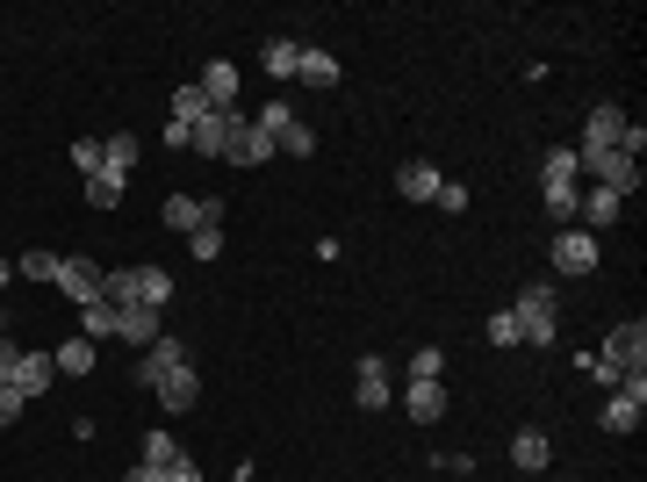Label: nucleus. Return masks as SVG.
Segmentation results:
<instances>
[{"label":"nucleus","mask_w":647,"mask_h":482,"mask_svg":"<svg viewBox=\"0 0 647 482\" xmlns=\"http://www.w3.org/2000/svg\"><path fill=\"white\" fill-rule=\"evenodd\" d=\"M273 152H289V158H309V152H317V138H309V122L295 116L289 130H281V138H273Z\"/></svg>","instance_id":"obj_32"},{"label":"nucleus","mask_w":647,"mask_h":482,"mask_svg":"<svg viewBox=\"0 0 647 482\" xmlns=\"http://www.w3.org/2000/svg\"><path fill=\"white\" fill-rule=\"evenodd\" d=\"M576 216H583L576 231H590V238H597L604 224H619V216H626V195H612V188H590V195H576Z\"/></svg>","instance_id":"obj_10"},{"label":"nucleus","mask_w":647,"mask_h":482,"mask_svg":"<svg viewBox=\"0 0 647 482\" xmlns=\"http://www.w3.org/2000/svg\"><path fill=\"white\" fill-rule=\"evenodd\" d=\"M209 116V94H202V86H173V122H188V130H195V122H202Z\"/></svg>","instance_id":"obj_25"},{"label":"nucleus","mask_w":647,"mask_h":482,"mask_svg":"<svg viewBox=\"0 0 647 482\" xmlns=\"http://www.w3.org/2000/svg\"><path fill=\"white\" fill-rule=\"evenodd\" d=\"M51 381H58V361H51V353H30V345H22V367H15V389H22V397H44V389H51Z\"/></svg>","instance_id":"obj_15"},{"label":"nucleus","mask_w":647,"mask_h":482,"mask_svg":"<svg viewBox=\"0 0 647 482\" xmlns=\"http://www.w3.org/2000/svg\"><path fill=\"white\" fill-rule=\"evenodd\" d=\"M195 397H202V381H195V367H173V375L158 381V403H166L173 418H180V411H195Z\"/></svg>","instance_id":"obj_20"},{"label":"nucleus","mask_w":647,"mask_h":482,"mask_svg":"<svg viewBox=\"0 0 647 482\" xmlns=\"http://www.w3.org/2000/svg\"><path fill=\"white\" fill-rule=\"evenodd\" d=\"M626 130H633L626 108H619V102H597L590 122H583V152H612V144H626Z\"/></svg>","instance_id":"obj_5"},{"label":"nucleus","mask_w":647,"mask_h":482,"mask_svg":"<svg viewBox=\"0 0 647 482\" xmlns=\"http://www.w3.org/2000/svg\"><path fill=\"white\" fill-rule=\"evenodd\" d=\"M15 367H22V345L8 339V331H0V389H8V381H15Z\"/></svg>","instance_id":"obj_38"},{"label":"nucleus","mask_w":647,"mask_h":482,"mask_svg":"<svg viewBox=\"0 0 647 482\" xmlns=\"http://www.w3.org/2000/svg\"><path fill=\"white\" fill-rule=\"evenodd\" d=\"M640 411H647V375H626L612 389V403H604V432H633V425H640Z\"/></svg>","instance_id":"obj_7"},{"label":"nucleus","mask_w":647,"mask_h":482,"mask_svg":"<svg viewBox=\"0 0 647 482\" xmlns=\"http://www.w3.org/2000/svg\"><path fill=\"white\" fill-rule=\"evenodd\" d=\"M137 303H144V310H166L173 303V274L166 267H137Z\"/></svg>","instance_id":"obj_22"},{"label":"nucleus","mask_w":647,"mask_h":482,"mask_svg":"<svg viewBox=\"0 0 647 482\" xmlns=\"http://www.w3.org/2000/svg\"><path fill=\"white\" fill-rule=\"evenodd\" d=\"M86 202H94V209H116L122 202V173H86Z\"/></svg>","instance_id":"obj_30"},{"label":"nucleus","mask_w":647,"mask_h":482,"mask_svg":"<svg viewBox=\"0 0 647 482\" xmlns=\"http://www.w3.org/2000/svg\"><path fill=\"white\" fill-rule=\"evenodd\" d=\"M439 209H454V216H460V209H468V188H460V180H446V188H439Z\"/></svg>","instance_id":"obj_41"},{"label":"nucleus","mask_w":647,"mask_h":482,"mask_svg":"<svg viewBox=\"0 0 647 482\" xmlns=\"http://www.w3.org/2000/svg\"><path fill=\"white\" fill-rule=\"evenodd\" d=\"M102 274L108 267H94V259H66V267H58V295H66V303H94V295H102Z\"/></svg>","instance_id":"obj_14"},{"label":"nucleus","mask_w":647,"mask_h":482,"mask_svg":"<svg viewBox=\"0 0 647 482\" xmlns=\"http://www.w3.org/2000/svg\"><path fill=\"white\" fill-rule=\"evenodd\" d=\"M446 375V353L439 345H417V353H410V381H439Z\"/></svg>","instance_id":"obj_33"},{"label":"nucleus","mask_w":647,"mask_h":482,"mask_svg":"<svg viewBox=\"0 0 647 482\" xmlns=\"http://www.w3.org/2000/svg\"><path fill=\"white\" fill-rule=\"evenodd\" d=\"M8 281H15V259H0V295H8Z\"/></svg>","instance_id":"obj_44"},{"label":"nucleus","mask_w":647,"mask_h":482,"mask_svg":"<svg viewBox=\"0 0 647 482\" xmlns=\"http://www.w3.org/2000/svg\"><path fill=\"white\" fill-rule=\"evenodd\" d=\"M231 122H238V116H216V108H209V116L188 130V152H202V158H223V144H231Z\"/></svg>","instance_id":"obj_18"},{"label":"nucleus","mask_w":647,"mask_h":482,"mask_svg":"<svg viewBox=\"0 0 647 482\" xmlns=\"http://www.w3.org/2000/svg\"><path fill=\"white\" fill-rule=\"evenodd\" d=\"M396 188H403V202H439L446 173L432 166V158H403V173H396Z\"/></svg>","instance_id":"obj_12"},{"label":"nucleus","mask_w":647,"mask_h":482,"mask_svg":"<svg viewBox=\"0 0 647 482\" xmlns=\"http://www.w3.org/2000/svg\"><path fill=\"white\" fill-rule=\"evenodd\" d=\"M173 367H188V345H180V339H152V345H144V361H137V381H144V389H158Z\"/></svg>","instance_id":"obj_9"},{"label":"nucleus","mask_w":647,"mask_h":482,"mask_svg":"<svg viewBox=\"0 0 647 482\" xmlns=\"http://www.w3.org/2000/svg\"><path fill=\"white\" fill-rule=\"evenodd\" d=\"M583 158V173H597V188H612V195H640V158L633 152H576Z\"/></svg>","instance_id":"obj_3"},{"label":"nucleus","mask_w":647,"mask_h":482,"mask_svg":"<svg viewBox=\"0 0 647 482\" xmlns=\"http://www.w3.org/2000/svg\"><path fill=\"white\" fill-rule=\"evenodd\" d=\"M58 267H66L58 252H22V259H15V274H22V281H44V289H58Z\"/></svg>","instance_id":"obj_27"},{"label":"nucleus","mask_w":647,"mask_h":482,"mask_svg":"<svg viewBox=\"0 0 647 482\" xmlns=\"http://www.w3.org/2000/svg\"><path fill=\"white\" fill-rule=\"evenodd\" d=\"M576 166H583V158L568 152V144H554V152L540 158V188H576Z\"/></svg>","instance_id":"obj_23"},{"label":"nucleus","mask_w":647,"mask_h":482,"mask_svg":"<svg viewBox=\"0 0 647 482\" xmlns=\"http://www.w3.org/2000/svg\"><path fill=\"white\" fill-rule=\"evenodd\" d=\"M195 86L209 94V108H216V116H238V66H231V58H209Z\"/></svg>","instance_id":"obj_8"},{"label":"nucleus","mask_w":647,"mask_h":482,"mask_svg":"<svg viewBox=\"0 0 647 482\" xmlns=\"http://www.w3.org/2000/svg\"><path fill=\"white\" fill-rule=\"evenodd\" d=\"M22 411H30V397H22L15 381H8V389H0V425H15V418H22Z\"/></svg>","instance_id":"obj_40"},{"label":"nucleus","mask_w":647,"mask_h":482,"mask_svg":"<svg viewBox=\"0 0 647 482\" xmlns=\"http://www.w3.org/2000/svg\"><path fill=\"white\" fill-rule=\"evenodd\" d=\"M102 295L116 303V310H130V303H137V267H108V274H102Z\"/></svg>","instance_id":"obj_28"},{"label":"nucleus","mask_w":647,"mask_h":482,"mask_svg":"<svg viewBox=\"0 0 647 482\" xmlns=\"http://www.w3.org/2000/svg\"><path fill=\"white\" fill-rule=\"evenodd\" d=\"M102 166L130 180V166H137V138H122V130H116V138H102Z\"/></svg>","instance_id":"obj_31"},{"label":"nucleus","mask_w":647,"mask_h":482,"mask_svg":"<svg viewBox=\"0 0 647 482\" xmlns=\"http://www.w3.org/2000/svg\"><path fill=\"white\" fill-rule=\"evenodd\" d=\"M166 482H202V468H195V461H188V454H180V461H173V468H166Z\"/></svg>","instance_id":"obj_42"},{"label":"nucleus","mask_w":647,"mask_h":482,"mask_svg":"<svg viewBox=\"0 0 647 482\" xmlns=\"http://www.w3.org/2000/svg\"><path fill=\"white\" fill-rule=\"evenodd\" d=\"M540 195H546V216H554L562 231L576 224V188H540Z\"/></svg>","instance_id":"obj_34"},{"label":"nucleus","mask_w":647,"mask_h":482,"mask_svg":"<svg viewBox=\"0 0 647 482\" xmlns=\"http://www.w3.org/2000/svg\"><path fill=\"white\" fill-rule=\"evenodd\" d=\"M511 461L526 468V475H540V468L554 461V439H546L540 425H518V439H511Z\"/></svg>","instance_id":"obj_17"},{"label":"nucleus","mask_w":647,"mask_h":482,"mask_svg":"<svg viewBox=\"0 0 647 482\" xmlns=\"http://www.w3.org/2000/svg\"><path fill=\"white\" fill-rule=\"evenodd\" d=\"M158 216H166V231H202V224H223V202L216 195H202V202H195V195H166V209H158Z\"/></svg>","instance_id":"obj_6"},{"label":"nucleus","mask_w":647,"mask_h":482,"mask_svg":"<svg viewBox=\"0 0 647 482\" xmlns=\"http://www.w3.org/2000/svg\"><path fill=\"white\" fill-rule=\"evenodd\" d=\"M597 259H604V245L590 238V231H554V274H568V281H583V274H597Z\"/></svg>","instance_id":"obj_4"},{"label":"nucleus","mask_w":647,"mask_h":482,"mask_svg":"<svg viewBox=\"0 0 647 482\" xmlns=\"http://www.w3.org/2000/svg\"><path fill=\"white\" fill-rule=\"evenodd\" d=\"M188 252H195V259H216V252H223V224H202V231L188 238Z\"/></svg>","instance_id":"obj_36"},{"label":"nucleus","mask_w":647,"mask_h":482,"mask_svg":"<svg viewBox=\"0 0 647 482\" xmlns=\"http://www.w3.org/2000/svg\"><path fill=\"white\" fill-rule=\"evenodd\" d=\"M144 461H152V468H173V461H180V447H173V432H152V439H144Z\"/></svg>","instance_id":"obj_35"},{"label":"nucleus","mask_w":647,"mask_h":482,"mask_svg":"<svg viewBox=\"0 0 647 482\" xmlns=\"http://www.w3.org/2000/svg\"><path fill=\"white\" fill-rule=\"evenodd\" d=\"M295 80H303V86H339V58H331V51H303Z\"/></svg>","instance_id":"obj_24"},{"label":"nucleus","mask_w":647,"mask_h":482,"mask_svg":"<svg viewBox=\"0 0 647 482\" xmlns=\"http://www.w3.org/2000/svg\"><path fill=\"white\" fill-rule=\"evenodd\" d=\"M490 345H518V317H511V310L490 317Z\"/></svg>","instance_id":"obj_39"},{"label":"nucleus","mask_w":647,"mask_h":482,"mask_svg":"<svg viewBox=\"0 0 647 482\" xmlns=\"http://www.w3.org/2000/svg\"><path fill=\"white\" fill-rule=\"evenodd\" d=\"M51 361H58V375H94V339H66Z\"/></svg>","instance_id":"obj_26"},{"label":"nucleus","mask_w":647,"mask_h":482,"mask_svg":"<svg viewBox=\"0 0 647 482\" xmlns=\"http://www.w3.org/2000/svg\"><path fill=\"white\" fill-rule=\"evenodd\" d=\"M403 411L417 418V425H439V418H446V389H439V381H410V389H403Z\"/></svg>","instance_id":"obj_19"},{"label":"nucleus","mask_w":647,"mask_h":482,"mask_svg":"<svg viewBox=\"0 0 647 482\" xmlns=\"http://www.w3.org/2000/svg\"><path fill=\"white\" fill-rule=\"evenodd\" d=\"M122 345H137V353H144V345L152 339H166V331H158V310H144V303H130V310H122V331H116Z\"/></svg>","instance_id":"obj_21"},{"label":"nucleus","mask_w":647,"mask_h":482,"mask_svg":"<svg viewBox=\"0 0 647 482\" xmlns=\"http://www.w3.org/2000/svg\"><path fill=\"white\" fill-rule=\"evenodd\" d=\"M389 361H375V353H367V361H360V381H353V403L360 411H389Z\"/></svg>","instance_id":"obj_13"},{"label":"nucleus","mask_w":647,"mask_h":482,"mask_svg":"<svg viewBox=\"0 0 647 482\" xmlns=\"http://www.w3.org/2000/svg\"><path fill=\"white\" fill-rule=\"evenodd\" d=\"M116 331H122V310L108 303V295L80 303V339H94V345H102V339H116Z\"/></svg>","instance_id":"obj_16"},{"label":"nucleus","mask_w":647,"mask_h":482,"mask_svg":"<svg viewBox=\"0 0 647 482\" xmlns=\"http://www.w3.org/2000/svg\"><path fill=\"white\" fill-rule=\"evenodd\" d=\"M518 339H526V345H554V331H562V325H554V281H532V289L526 295H518Z\"/></svg>","instance_id":"obj_2"},{"label":"nucleus","mask_w":647,"mask_h":482,"mask_svg":"<svg viewBox=\"0 0 647 482\" xmlns=\"http://www.w3.org/2000/svg\"><path fill=\"white\" fill-rule=\"evenodd\" d=\"M72 166H80V173H102V138H80V144H72Z\"/></svg>","instance_id":"obj_37"},{"label":"nucleus","mask_w":647,"mask_h":482,"mask_svg":"<svg viewBox=\"0 0 647 482\" xmlns=\"http://www.w3.org/2000/svg\"><path fill=\"white\" fill-rule=\"evenodd\" d=\"M223 158H231V166H267V158H273V138H259L252 116H238V122H231V144H223Z\"/></svg>","instance_id":"obj_11"},{"label":"nucleus","mask_w":647,"mask_h":482,"mask_svg":"<svg viewBox=\"0 0 647 482\" xmlns=\"http://www.w3.org/2000/svg\"><path fill=\"white\" fill-rule=\"evenodd\" d=\"M640 361H647V325L633 317V325H612V339H604V353H597V361H576V367L619 389L626 375H640Z\"/></svg>","instance_id":"obj_1"},{"label":"nucleus","mask_w":647,"mask_h":482,"mask_svg":"<svg viewBox=\"0 0 647 482\" xmlns=\"http://www.w3.org/2000/svg\"><path fill=\"white\" fill-rule=\"evenodd\" d=\"M122 482H166V468H152V461H137V468H130V475H122Z\"/></svg>","instance_id":"obj_43"},{"label":"nucleus","mask_w":647,"mask_h":482,"mask_svg":"<svg viewBox=\"0 0 647 482\" xmlns=\"http://www.w3.org/2000/svg\"><path fill=\"white\" fill-rule=\"evenodd\" d=\"M295 66H303V44L273 36V44H267V72H273V80H295Z\"/></svg>","instance_id":"obj_29"}]
</instances>
